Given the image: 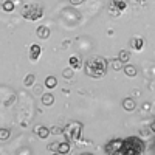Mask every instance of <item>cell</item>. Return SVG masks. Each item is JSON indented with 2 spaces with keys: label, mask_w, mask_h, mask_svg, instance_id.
<instances>
[{
  "label": "cell",
  "mask_w": 155,
  "mask_h": 155,
  "mask_svg": "<svg viewBox=\"0 0 155 155\" xmlns=\"http://www.w3.org/2000/svg\"><path fill=\"white\" fill-rule=\"evenodd\" d=\"M36 34L39 39H48L50 37V28L45 27V25H41L37 30H36Z\"/></svg>",
  "instance_id": "obj_10"
},
{
  "label": "cell",
  "mask_w": 155,
  "mask_h": 155,
  "mask_svg": "<svg viewBox=\"0 0 155 155\" xmlns=\"http://www.w3.org/2000/svg\"><path fill=\"white\" fill-rule=\"evenodd\" d=\"M20 14H22L23 19L36 22V20H39L44 16V6L41 3H25L22 6Z\"/></svg>",
  "instance_id": "obj_3"
},
{
  "label": "cell",
  "mask_w": 155,
  "mask_h": 155,
  "mask_svg": "<svg viewBox=\"0 0 155 155\" xmlns=\"http://www.w3.org/2000/svg\"><path fill=\"white\" fill-rule=\"evenodd\" d=\"M71 149L70 146V141H64V143H59V147H58V153H68Z\"/></svg>",
  "instance_id": "obj_15"
},
{
  "label": "cell",
  "mask_w": 155,
  "mask_h": 155,
  "mask_svg": "<svg viewBox=\"0 0 155 155\" xmlns=\"http://www.w3.org/2000/svg\"><path fill=\"white\" fill-rule=\"evenodd\" d=\"M34 134L41 140H45V138H48V135L51 134V130H50L48 127H45V126H36L34 127Z\"/></svg>",
  "instance_id": "obj_7"
},
{
  "label": "cell",
  "mask_w": 155,
  "mask_h": 155,
  "mask_svg": "<svg viewBox=\"0 0 155 155\" xmlns=\"http://www.w3.org/2000/svg\"><path fill=\"white\" fill-rule=\"evenodd\" d=\"M144 150L143 140L138 137H127L123 140V149L121 155H138Z\"/></svg>",
  "instance_id": "obj_2"
},
{
  "label": "cell",
  "mask_w": 155,
  "mask_h": 155,
  "mask_svg": "<svg viewBox=\"0 0 155 155\" xmlns=\"http://www.w3.org/2000/svg\"><path fill=\"white\" fill-rule=\"evenodd\" d=\"M135 107H137V104H135V101H134L132 98H126V99L123 101V109H124L126 112H134Z\"/></svg>",
  "instance_id": "obj_11"
},
{
  "label": "cell",
  "mask_w": 155,
  "mask_h": 155,
  "mask_svg": "<svg viewBox=\"0 0 155 155\" xmlns=\"http://www.w3.org/2000/svg\"><path fill=\"white\" fill-rule=\"evenodd\" d=\"M58 147H59V143H51V144L48 146V150H51V152H58Z\"/></svg>",
  "instance_id": "obj_24"
},
{
  "label": "cell",
  "mask_w": 155,
  "mask_h": 155,
  "mask_svg": "<svg viewBox=\"0 0 155 155\" xmlns=\"http://www.w3.org/2000/svg\"><path fill=\"white\" fill-rule=\"evenodd\" d=\"M9 135H11L9 129H5V127L0 129V141H6L9 138Z\"/></svg>",
  "instance_id": "obj_20"
},
{
  "label": "cell",
  "mask_w": 155,
  "mask_h": 155,
  "mask_svg": "<svg viewBox=\"0 0 155 155\" xmlns=\"http://www.w3.org/2000/svg\"><path fill=\"white\" fill-rule=\"evenodd\" d=\"M121 149H123V140H121V138H115V140H110L109 143L106 144V147H104L106 153H110V155L121 153Z\"/></svg>",
  "instance_id": "obj_5"
},
{
  "label": "cell",
  "mask_w": 155,
  "mask_h": 155,
  "mask_svg": "<svg viewBox=\"0 0 155 155\" xmlns=\"http://www.w3.org/2000/svg\"><path fill=\"white\" fill-rule=\"evenodd\" d=\"M34 81H36V76L33 73L31 74H27V76H25V79H23V85L25 87H31L34 84Z\"/></svg>",
  "instance_id": "obj_18"
},
{
  "label": "cell",
  "mask_w": 155,
  "mask_h": 155,
  "mask_svg": "<svg viewBox=\"0 0 155 155\" xmlns=\"http://www.w3.org/2000/svg\"><path fill=\"white\" fill-rule=\"evenodd\" d=\"M118 59H120L123 64H127L129 59H130V53H129L127 50H121V51H120V54H118Z\"/></svg>",
  "instance_id": "obj_17"
},
{
  "label": "cell",
  "mask_w": 155,
  "mask_h": 155,
  "mask_svg": "<svg viewBox=\"0 0 155 155\" xmlns=\"http://www.w3.org/2000/svg\"><path fill=\"white\" fill-rule=\"evenodd\" d=\"M56 85H58V79H56L54 76H48L47 79H45V87H47L48 90L56 88Z\"/></svg>",
  "instance_id": "obj_16"
},
{
  "label": "cell",
  "mask_w": 155,
  "mask_h": 155,
  "mask_svg": "<svg viewBox=\"0 0 155 155\" xmlns=\"http://www.w3.org/2000/svg\"><path fill=\"white\" fill-rule=\"evenodd\" d=\"M70 2H71L73 5H78V3H81V2H84V0H70Z\"/></svg>",
  "instance_id": "obj_25"
},
{
  "label": "cell",
  "mask_w": 155,
  "mask_h": 155,
  "mask_svg": "<svg viewBox=\"0 0 155 155\" xmlns=\"http://www.w3.org/2000/svg\"><path fill=\"white\" fill-rule=\"evenodd\" d=\"M2 9H3V11H6V12H11L12 9H14V3H12L11 0H6V2H3V3H2Z\"/></svg>",
  "instance_id": "obj_21"
},
{
  "label": "cell",
  "mask_w": 155,
  "mask_h": 155,
  "mask_svg": "<svg viewBox=\"0 0 155 155\" xmlns=\"http://www.w3.org/2000/svg\"><path fill=\"white\" fill-rule=\"evenodd\" d=\"M41 53H42L41 45L33 44V45L30 47V59H31V61H37V59H39V56H41Z\"/></svg>",
  "instance_id": "obj_8"
},
{
  "label": "cell",
  "mask_w": 155,
  "mask_h": 155,
  "mask_svg": "<svg viewBox=\"0 0 155 155\" xmlns=\"http://www.w3.org/2000/svg\"><path fill=\"white\" fill-rule=\"evenodd\" d=\"M53 102H54V96L53 93H44L42 95V104L50 107V106H53Z\"/></svg>",
  "instance_id": "obj_12"
},
{
  "label": "cell",
  "mask_w": 155,
  "mask_h": 155,
  "mask_svg": "<svg viewBox=\"0 0 155 155\" xmlns=\"http://www.w3.org/2000/svg\"><path fill=\"white\" fill-rule=\"evenodd\" d=\"M126 8H127V2H126V0H112L110 6H109L112 14H120V12L124 11Z\"/></svg>",
  "instance_id": "obj_6"
},
{
  "label": "cell",
  "mask_w": 155,
  "mask_h": 155,
  "mask_svg": "<svg viewBox=\"0 0 155 155\" xmlns=\"http://www.w3.org/2000/svg\"><path fill=\"white\" fill-rule=\"evenodd\" d=\"M81 134H82V124L78 123V121L68 123L65 126V129H64V135H65L67 141H70V143H74V141L79 140Z\"/></svg>",
  "instance_id": "obj_4"
},
{
  "label": "cell",
  "mask_w": 155,
  "mask_h": 155,
  "mask_svg": "<svg viewBox=\"0 0 155 155\" xmlns=\"http://www.w3.org/2000/svg\"><path fill=\"white\" fill-rule=\"evenodd\" d=\"M107 65H109L107 59L101 58V56H95L85 62L84 70H85V74L90 78H102L107 73Z\"/></svg>",
  "instance_id": "obj_1"
},
{
  "label": "cell",
  "mask_w": 155,
  "mask_h": 155,
  "mask_svg": "<svg viewBox=\"0 0 155 155\" xmlns=\"http://www.w3.org/2000/svg\"><path fill=\"white\" fill-rule=\"evenodd\" d=\"M110 65H112V68H113L115 71L123 70V62H121L120 59H112V61H110Z\"/></svg>",
  "instance_id": "obj_19"
},
{
  "label": "cell",
  "mask_w": 155,
  "mask_h": 155,
  "mask_svg": "<svg viewBox=\"0 0 155 155\" xmlns=\"http://www.w3.org/2000/svg\"><path fill=\"white\" fill-rule=\"evenodd\" d=\"M68 65L71 67V68H81V65H82V62H81V58H78V56H71L70 59H68Z\"/></svg>",
  "instance_id": "obj_13"
},
{
  "label": "cell",
  "mask_w": 155,
  "mask_h": 155,
  "mask_svg": "<svg viewBox=\"0 0 155 155\" xmlns=\"http://www.w3.org/2000/svg\"><path fill=\"white\" fill-rule=\"evenodd\" d=\"M73 71H74V68L68 67V68H65V70L62 71V76L65 78V79H71V78H73Z\"/></svg>",
  "instance_id": "obj_22"
},
{
  "label": "cell",
  "mask_w": 155,
  "mask_h": 155,
  "mask_svg": "<svg viewBox=\"0 0 155 155\" xmlns=\"http://www.w3.org/2000/svg\"><path fill=\"white\" fill-rule=\"evenodd\" d=\"M123 71H124L129 78H134V76H137V68L132 65V64H127V65H124V67H123Z\"/></svg>",
  "instance_id": "obj_14"
},
{
  "label": "cell",
  "mask_w": 155,
  "mask_h": 155,
  "mask_svg": "<svg viewBox=\"0 0 155 155\" xmlns=\"http://www.w3.org/2000/svg\"><path fill=\"white\" fill-rule=\"evenodd\" d=\"M130 47L137 51H141L144 47V39H141V37H132L130 39Z\"/></svg>",
  "instance_id": "obj_9"
},
{
  "label": "cell",
  "mask_w": 155,
  "mask_h": 155,
  "mask_svg": "<svg viewBox=\"0 0 155 155\" xmlns=\"http://www.w3.org/2000/svg\"><path fill=\"white\" fill-rule=\"evenodd\" d=\"M50 130H51V134H53V135H61V134H64V129H61L59 126H53Z\"/></svg>",
  "instance_id": "obj_23"
}]
</instances>
